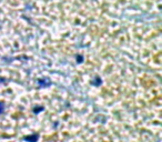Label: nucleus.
<instances>
[{"label": "nucleus", "mask_w": 162, "mask_h": 142, "mask_svg": "<svg viewBox=\"0 0 162 142\" xmlns=\"http://www.w3.org/2000/svg\"><path fill=\"white\" fill-rule=\"evenodd\" d=\"M37 83H38V87L40 88H47V87H50L52 84V82L49 78H46V79H38Z\"/></svg>", "instance_id": "obj_1"}, {"label": "nucleus", "mask_w": 162, "mask_h": 142, "mask_svg": "<svg viewBox=\"0 0 162 142\" xmlns=\"http://www.w3.org/2000/svg\"><path fill=\"white\" fill-rule=\"evenodd\" d=\"M76 59H77V62H78V63H81V62L83 61V57H82L81 55L76 56Z\"/></svg>", "instance_id": "obj_5"}, {"label": "nucleus", "mask_w": 162, "mask_h": 142, "mask_svg": "<svg viewBox=\"0 0 162 142\" xmlns=\"http://www.w3.org/2000/svg\"><path fill=\"white\" fill-rule=\"evenodd\" d=\"M3 111H5V102L0 101V114H2Z\"/></svg>", "instance_id": "obj_6"}, {"label": "nucleus", "mask_w": 162, "mask_h": 142, "mask_svg": "<svg viewBox=\"0 0 162 142\" xmlns=\"http://www.w3.org/2000/svg\"><path fill=\"white\" fill-rule=\"evenodd\" d=\"M42 111H45V106H33V109H32V112L35 113V114L42 112Z\"/></svg>", "instance_id": "obj_4"}, {"label": "nucleus", "mask_w": 162, "mask_h": 142, "mask_svg": "<svg viewBox=\"0 0 162 142\" xmlns=\"http://www.w3.org/2000/svg\"><path fill=\"white\" fill-rule=\"evenodd\" d=\"M38 140H39V134L38 133H32V134L23 137V141L26 142H38Z\"/></svg>", "instance_id": "obj_2"}, {"label": "nucleus", "mask_w": 162, "mask_h": 142, "mask_svg": "<svg viewBox=\"0 0 162 142\" xmlns=\"http://www.w3.org/2000/svg\"><path fill=\"white\" fill-rule=\"evenodd\" d=\"M91 86H94V87H99L101 83H102V80H101V78L99 76H96L94 77V80H91Z\"/></svg>", "instance_id": "obj_3"}]
</instances>
